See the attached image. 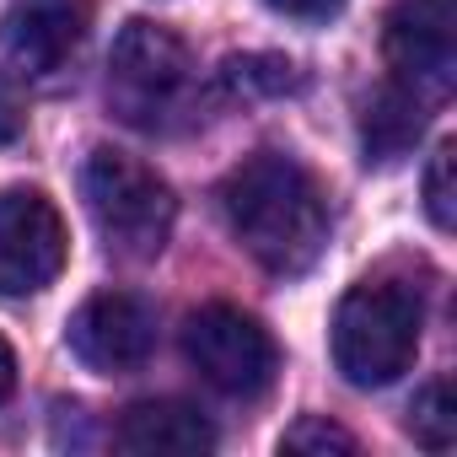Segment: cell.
<instances>
[{"instance_id":"cell-17","label":"cell","mask_w":457,"mask_h":457,"mask_svg":"<svg viewBox=\"0 0 457 457\" xmlns=\"http://www.w3.org/2000/svg\"><path fill=\"white\" fill-rule=\"evenodd\" d=\"M12 387H17V355H12L6 339H0V403L12 398Z\"/></svg>"},{"instance_id":"cell-7","label":"cell","mask_w":457,"mask_h":457,"mask_svg":"<svg viewBox=\"0 0 457 457\" xmlns=\"http://www.w3.org/2000/svg\"><path fill=\"white\" fill-rule=\"evenodd\" d=\"M382 54L393 81L409 87L420 103L446 97L457 71V6L452 0H398L382 22Z\"/></svg>"},{"instance_id":"cell-13","label":"cell","mask_w":457,"mask_h":457,"mask_svg":"<svg viewBox=\"0 0 457 457\" xmlns=\"http://www.w3.org/2000/svg\"><path fill=\"white\" fill-rule=\"evenodd\" d=\"M220 81L232 87V92H270V97H280V92H291L302 76H296V65L280 60V54H248V60H226Z\"/></svg>"},{"instance_id":"cell-11","label":"cell","mask_w":457,"mask_h":457,"mask_svg":"<svg viewBox=\"0 0 457 457\" xmlns=\"http://www.w3.org/2000/svg\"><path fill=\"white\" fill-rule=\"evenodd\" d=\"M425 129V103L409 92V87H382L371 103H366V119H361V140H366V162H398Z\"/></svg>"},{"instance_id":"cell-3","label":"cell","mask_w":457,"mask_h":457,"mask_svg":"<svg viewBox=\"0 0 457 457\" xmlns=\"http://www.w3.org/2000/svg\"><path fill=\"white\" fill-rule=\"evenodd\" d=\"M194 54L162 22H124L108 49V103L135 129H172L194 108Z\"/></svg>"},{"instance_id":"cell-5","label":"cell","mask_w":457,"mask_h":457,"mask_svg":"<svg viewBox=\"0 0 457 457\" xmlns=\"http://www.w3.org/2000/svg\"><path fill=\"white\" fill-rule=\"evenodd\" d=\"M183 355L226 398H259V393H270V382L280 371V350H275L270 328L259 318H248L243 307H226V302L188 312Z\"/></svg>"},{"instance_id":"cell-2","label":"cell","mask_w":457,"mask_h":457,"mask_svg":"<svg viewBox=\"0 0 457 457\" xmlns=\"http://www.w3.org/2000/svg\"><path fill=\"white\" fill-rule=\"evenodd\" d=\"M81 194H87L92 226L108 243V253L145 264L167 248L172 220H178V199H172L167 178L156 167H145L140 156L97 145L81 167Z\"/></svg>"},{"instance_id":"cell-16","label":"cell","mask_w":457,"mask_h":457,"mask_svg":"<svg viewBox=\"0 0 457 457\" xmlns=\"http://www.w3.org/2000/svg\"><path fill=\"white\" fill-rule=\"evenodd\" d=\"M264 6H275L280 17H296V22H328L345 12V0H264Z\"/></svg>"},{"instance_id":"cell-15","label":"cell","mask_w":457,"mask_h":457,"mask_svg":"<svg viewBox=\"0 0 457 457\" xmlns=\"http://www.w3.org/2000/svg\"><path fill=\"white\" fill-rule=\"evenodd\" d=\"M452 162H457V145L441 140L430 167H425V210H430V220L441 226V232H452V220H457V210H452V199H457L452 194Z\"/></svg>"},{"instance_id":"cell-6","label":"cell","mask_w":457,"mask_h":457,"mask_svg":"<svg viewBox=\"0 0 457 457\" xmlns=\"http://www.w3.org/2000/svg\"><path fill=\"white\" fill-rule=\"evenodd\" d=\"M65 259H71V237L54 199L28 183L0 188V296L22 302L49 291Z\"/></svg>"},{"instance_id":"cell-9","label":"cell","mask_w":457,"mask_h":457,"mask_svg":"<svg viewBox=\"0 0 457 457\" xmlns=\"http://www.w3.org/2000/svg\"><path fill=\"white\" fill-rule=\"evenodd\" d=\"M0 44L28 76H49L81 44V6L76 0H17L0 22Z\"/></svg>"},{"instance_id":"cell-10","label":"cell","mask_w":457,"mask_h":457,"mask_svg":"<svg viewBox=\"0 0 457 457\" xmlns=\"http://www.w3.org/2000/svg\"><path fill=\"white\" fill-rule=\"evenodd\" d=\"M113 441L135 457H199L215 446V425L183 398H145L124 409Z\"/></svg>"},{"instance_id":"cell-1","label":"cell","mask_w":457,"mask_h":457,"mask_svg":"<svg viewBox=\"0 0 457 457\" xmlns=\"http://www.w3.org/2000/svg\"><path fill=\"white\" fill-rule=\"evenodd\" d=\"M220 210L232 237L270 275H307L328 248V194L286 151H259L226 172Z\"/></svg>"},{"instance_id":"cell-8","label":"cell","mask_w":457,"mask_h":457,"mask_svg":"<svg viewBox=\"0 0 457 457\" xmlns=\"http://www.w3.org/2000/svg\"><path fill=\"white\" fill-rule=\"evenodd\" d=\"M65 345L97 377L140 371L156 350V312L129 291H97L76 307V318L65 328Z\"/></svg>"},{"instance_id":"cell-12","label":"cell","mask_w":457,"mask_h":457,"mask_svg":"<svg viewBox=\"0 0 457 457\" xmlns=\"http://www.w3.org/2000/svg\"><path fill=\"white\" fill-rule=\"evenodd\" d=\"M409 430H414V441L430 446V452H446V446L457 441V403H452V387H446V382L420 387V398H414V409H409Z\"/></svg>"},{"instance_id":"cell-14","label":"cell","mask_w":457,"mask_h":457,"mask_svg":"<svg viewBox=\"0 0 457 457\" xmlns=\"http://www.w3.org/2000/svg\"><path fill=\"white\" fill-rule=\"evenodd\" d=\"M280 452H312V457H328V452H355V436L345 430V425H334V420H323V414H307V420H296L286 436H280Z\"/></svg>"},{"instance_id":"cell-4","label":"cell","mask_w":457,"mask_h":457,"mask_svg":"<svg viewBox=\"0 0 457 457\" xmlns=\"http://www.w3.org/2000/svg\"><path fill=\"white\" fill-rule=\"evenodd\" d=\"M420 296L393 280H366L345 291L334 312V366L350 387H387L409 371L420 350Z\"/></svg>"}]
</instances>
